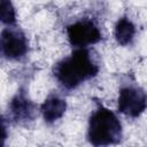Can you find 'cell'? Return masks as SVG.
<instances>
[{
    "label": "cell",
    "instance_id": "cell-1",
    "mask_svg": "<svg viewBox=\"0 0 147 147\" xmlns=\"http://www.w3.org/2000/svg\"><path fill=\"white\" fill-rule=\"evenodd\" d=\"M54 77L65 90H74L85 80L95 77L99 65L86 47L76 48L54 67Z\"/></svg>",
    "mask_w": 147,
    "mask_h": 147
},
{
    "label": "cell",
    "instance_id": "cell-2",
    "mask_svg": "<svg viewBox=\"0 0 147 147\" xmlns=\"http://www.w3.org/2000/svg\"><path fill=\"white\" fill-rule=\"evenodd\" d=\"M122 134V124L117 116L108 108L99 105L88 121V142L93 146L115 145L121 141Z\"/></svg>",
    "mask_w": 147,
    "mask_h": 147
},
{
    "label": "cell",
    "instance_id": "cell-3",
    "mask_svg": "<svg viewBox=\"0 0 147 147\" xmlns=\"http://www.w3.org/2000/svg\"><path fill=\"white\" fill-rule=\"evenodd\" d=\"M118 111L131 118L139 117L147 108V94L137 86H124L118 94Z\"/></svg>",
    "mask_w": 147,
    "mask_h": 147
},
{
    "label": "cell",
    "instance_id": "cell-4",
    "mask_svg": "<svg viewBox=\"0 0 147 147\" xmlns=\"http://www.w3.org/2000/svg\"><path fill=\"white\" fill-rule=\"evenodd\" d=\"M67 36L70 45L82 48L96 44L101 40L102 34L98 25L87 18H83L67 26Z\"/></svg>",
    "mask_w": 147,
    "mask_h": 147
},
{
    "label": "cell",
    "instance_id": "cell-5",
    "mask_svg": "<svg viewBox=\"0 0 147 147\" xmlns=\"http://www.w3.org/2000/svg\"><path fill=\"white\" fill-rule=\"evenodd\" d=\"M0 47L7 60H20L28 53V40L21 30L6 28L1 31Z\"/></svg>",
    "mask_w": 147,
    "mask_h": 147
},
{
    "label": "cell",
    "instance_id": "cell-6",
    "mask_svg": "<svg viewBox=\"0 0 147 147\" xmlns=\"http://www.w3.org/2000/svg\"><path fill=\"white\" fill-rule=\"evenodd\" d=\"M9 110L13 119L17 123H28L34 117V105L26 95L24 90L17 91L15 96L11 99Z\"/></svg>",
    "mask_w": 147,
    "mask_h": 147
},
{
    "label": "cell",
    "instance_id": "cell-7",
    "mask_svg": "<svg viewBox=\"0 0 147 147\" xmlns=\"http://www.w3.org/2000/svg\"><path fill=\"white\" fill-rule=\"evenodd\" d=\"M40 109L45 122L54 123L64 115L67 109V102L59 95L52 94L44 101Z\"/></svg>",
    "mask_w": 147,
    "mask_h": 147
},
{
    "label": "cell",
    "instance_id": "cell-8",
    "mask_svg": "<svg viewBox=\"0 0 147 147\" xmlns=\"http://www.w3.org/2000/svg\"><path fill=\"white\" fill-rule=\"evenodd\" d=\"M134 34H136L134 24L127 17H121L117 21L115 25V31H114L116 41L122 46H126L132 42Z\"/></svg>",
    "mask_w": 147,
    "mask_h": 147
},
{
    "label": "cell",
    "instance_id": "cell-9",
    "mask_svg": "<svg viewBox=\"0 0 147 147\" xmlns=\"http://www.w3.org/2000/svg\"><path fill=\"white\" fill-rule=\"evenodd\" d=\"M1 22L6 25H14L16 22V13L10 0H1L0 6Z\"/></svg>",
    "mask_w": 147,
    "mask_h": 147
}]
</instances>
